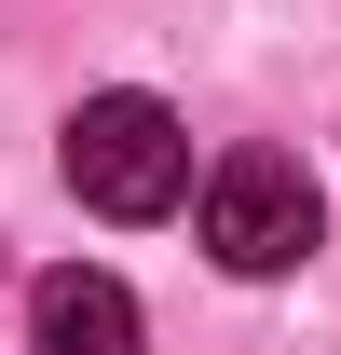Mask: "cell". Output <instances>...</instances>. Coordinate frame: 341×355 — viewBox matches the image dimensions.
Listing matches in <instances>:
<instances>
[{"label":"cell","mask_w":341,"mask_h":355,"mask_svg":"<svg viewBox=\"0 0 341 355\" xmlns=\"http://www.w3.org/2000/svg\"><path fill=\"white\" fill-rule=\"evenodd\" d=\"M69 191L96 219H164L191 191V137H177L164 96H82L69 110Z\"/></svg>","instance_id":"cell-1"},{"label":"cell","mask_w":341,"mask_h":355,"mask_svg":"<svg viewBox=\"0 0 341 355\" xmlns=\"http://www.w3.org/2000/svg\"><path fill=\"white\" fill-rule=\"evenodd\" d=\"M28 342L42 355H137V287L96 273V260L42 273V287H28Z\"/></svg>","instance_id":"cell-3"},{"label":"cell","mask_w":341,"mask_h":355,"mask_svg":"<svg viewBox=\"0 0 341 355\" xmlns=\"http://www.w3.org/2000/svg\"><path fill=\"white\" fill-rule=\"evenodd\" d=\"M205 246H218V273H300L314 260V178L287 150H232L205 178Z\"/></svg>","instance_id":"cell-2"}]
</instances>
